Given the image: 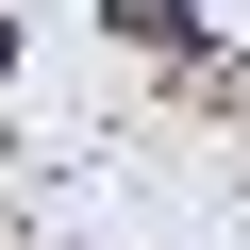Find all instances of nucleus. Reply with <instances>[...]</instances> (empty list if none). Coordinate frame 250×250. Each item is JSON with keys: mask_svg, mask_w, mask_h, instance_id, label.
I'll return each mask as SVG.
<instances>
[{"mask_svg": "<svg viewBox=\"0 0 250 250\" xmlns=\"http://www.w3.org/2000/svg\"><path fill=\"white\" fill-rule=\"evenodd\" d=\"M117 50H150V67H200V0H100Z\"/></svg>", "mask_w": 250, "mask_h": 250, "instance_id": "nucleus-1", "label": "nucleus"}, {"mask_svg": "<svg viewBox=\"0 0 250 250\" xmlns=\"http://www.w3.org/2000/svg\"><path fill=\"white\" fill-rule=\"evenodd\" d=\"M0 67H17V17H0Z\"/></svg>", "mask_w": 250, "mask_h": 250, "instance_id": "nucleus-2", "label": "nucleus"}]
</instances>
